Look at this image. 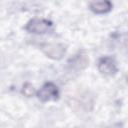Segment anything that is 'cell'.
Masks as SVG:
<instances>
[{"label": "cell", "mask_w": 128, "mask_h": 128, "mask_svg": "<svg viewBox=\"0 0 128 128\" xmlns=\"http://www.w3.org/2000/svg\"><path fill=\"white\" fill-rule=\"evenodd\" d=\"M51 22L48 21V20H45V19H39V18H35V19H32L30 20L25 29L30 32V33H35V34H43V33H46L49 28L51 27Z\"/></svg>", "instance_id": "1"}, {"label": "cell", "mask_w": 128, "mask_h": 128, "mask_svg": "<svg viewBox=\"0 0 128 128\" xmlns=\"http://www.w3.org/2000/svg\"><path fill=\"white\" fill-rule=\"evenodd\" d=\"M99 71L108 76H112L117 72V66L115 61L110 57H102L98 62Z\"/></svg>", "instance_id": "4"}, {"label": "cell", "mask_w": 128, "mask_h": 128, "mask_svg": "<svg viewBox=\"0 0 128 128\" xmlns=\"http://www.w3.org/2000/svg\"><path fill=\"white\" fill-rule=\"evenodd\" d=\"M88 63H89V59H88L87 55H85V54H78L75 57H73L69 61L68 64H69L71 70L81 71L84 68H86Z\"/></svg>", "instance_id": "5"}, {"label": "cell", "mask_w": 128, "mask_h": 128, "mask_svg": "<svg viewBox=\"0 0 128 128\" xmlns=\"http://www.w3.org/2000/svg\"><path fill=\"white\" fill-rule=\"evenodd\" d=\"M37 96L41 101H50L58 98V89L57 87L51 83H45L42 88L37 92Z\"/></svg>", "instance_id": "3"}, {"label": "cell", "mask_w": 128, "mask_h": 128, "mask_svg": "<svg viewBox=\"0 0 128 128\" xmlns=\"http://www.w3.org/2000/svg\"><path fill=\"white\" fill-rule=\"evenodd\" d=\"M22 92H23L26 96L30 97V96H32V95L35 93V89H34V87H33L30 83H26V84L23 86V90H22Z\"/></svg>", "instance_id": "7"}, {"label": "cell", "mask_w": 128, "mask_h": 128, "mask_svg": "<svg viewBox=\"0 0 128 128\" xmlns=\"http://www.w3.org/2000/svg\"><path fill=\"white\" fill-rule=\"evenodd\" d=\"M90 9L95 13H107L111 10L112 4L109 1H94L89 4Z\"/></svg>", "instance_id": "6"}, {"label": "cell", "mask_w": 128, "mask_h": 128, "mask_svg": "<svg viewBox=\"0 0 128 128\" xmlns=\"http://www.w3.org/2000/svg\"><path fill=\"white\" fill-rule=\"evenodd\" d=\"M41 50L52 59H61L65 54V46L59 43H45L41 45Z\"/></svg>", "instance_id": "2"}]
</instances>
